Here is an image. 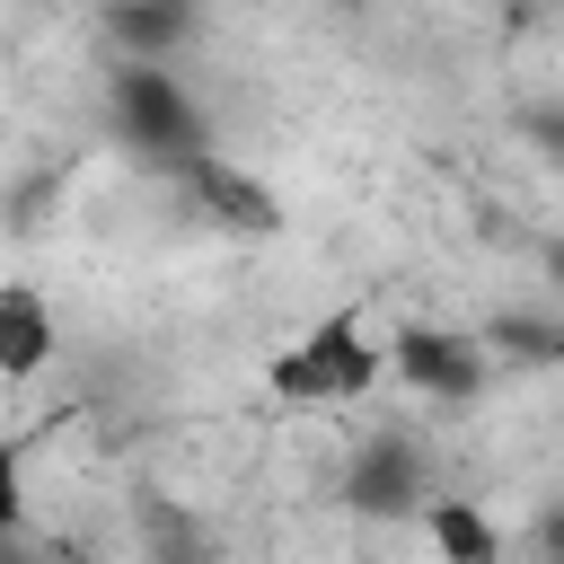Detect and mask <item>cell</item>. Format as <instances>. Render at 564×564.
I'll use <instances>...</instances> for the list:
<instances>
[{"mask_svg": "<svg viewBox=\"0 0 564 564\" xmlns=\"http://www.w3.org/2000/svg\"><path fill=\"white\" fill-rule=\"evenodd\" d=\"M379 379H388V344L361 326V308L317 317L300 344H282V352L264 361V388H273L282 405H352V397H370Z\"/></svg>", "mask_w": 564, "mask_h": 564, "instance_id": "1", "label": "cell"}, {"mask_svg": "<svg viewBox=\"0 0 564 564\" xmlns=\"http://www.w3.org/2000/svg\"><path fill=\"white\" fill-rule=\"evenodd\" d=\"M106 123H115V141H132V150H141L150 167H167V176L212 150L203 106H194V88H185L167 62H115V79H106Z\"/></svg>", "mask_w": 564, "mask_h": 564, "instance_id": "2", "label": "cell"}, {"mask_svg": "<svg viewBox=\"0 0 564 564\" xmlns=\"http://www.w3.org/2000/svg\"><path fill=\"white\" fill-rule=\"evenodd\" d=\"M388 370L423 405H467L494 379V352H485V335H458V326H397L388 335Z\"/></svg>", "mask_w": 564, "mask_h": 564, "instance_id": "3", "label": "cell"}, {"mask_svg": "<svg viewBox=\"0 0 564 564\" xmlns=\"http://www.w3.org/2000/svg\"><path fill=\"white\" fill-rule=\"evenodd\" d=\"M344 502L370 511V520H405V511H423V502H432V467H423V449H414L405 432L361 441V458L344 467Z\"/></svg>", "mask_w": 564, "mask_h": 564, "instance_id": "4", "label": "cell"}, {"mask_svg": "<svg viewBox=\"0 0 564 564\" xmlns=\"http://www.w3.org/2000/svg\"><path fill=\"white\" fill-rule=\"evenodd\" d=\"M176 185L203 203V220H220V229H238V238H273V229H282L273 185H264V176H247V167H238V159H220V150L185 159V167H176Z\"/></svg>", "mask_w": 564, "mask_h": 564, "instance_id": "5", "label": "cell"}, {"mask_svg": "<svg viewBox=\"0 0 564 564\" xmlns=\"http://www.w3.org/2000/svg\"><path fill=\"white\" fill-rule=\"evenodd\" d=\"M414 520H423V538H432L441 564H511V538H502V520L476 494H432Z\"/></svg>", "mask_w": 564, "mask_h": 564, "instance_id": "6", "label": "cell"}, {"mask_svg": "<svg viewBox=\"0 0 564 564\" xmlns=\"http://www.w3.org/2000/svg\"><path fill=\"white\" fill-rule=\"evenodd\" d=\"M53 352H62L53 300L26 282H0V379H35V370H53Z\"/></svg>", "mask_w": 564, "mask_h": 564, "instance_id": "7", "label": "cell"}, {"mask_svg": "<svg viewBox=\"0 0 564 564\" xmlns=\"http://www.w3.org/2000/svg\"><path fill=\"white\" fill-rule=\"evenodd\" d=\"M106 35L123 62H167L194 35V0H106Z\"/></svg>", "mask_w": 564, "mask_h": 564, "instance_id": "8", "label": "cell"}, {"mask_svg": "<svg viewBox=\"0 0 564 564\" xmlns=\"http://www.w3.org/2000/svg\"><path fill=\"white\" fill-rule=\"evenodd\" d=\"M485 352H511V361H555V352H564V326H546V317H494V326H485Z\"/></svg>", "mask_w": 564, "mask_h": 564, "instance_id": "9", "label": "cell"}, {"mask_svg": "<svg viewBox=\"0 0 564 564\" xmlns=\"http://www.w3.org/2000/svg\"><path fill=\"white\" fill-rule=\"evenodd\" d=\"M26 529V441H0V538Z\"/></svg>", "mask_w": 564, "mask_h": 564, "instance_id": "10", "label": "cell"}, {"mask_svg": "<svg viewBox=\"0 0 564 564\" xmlns=\"http://www.w3.org/2000/svg\"><path fill=\"white\" fill-rule=\"evenodd\" d=\"M538 546H546V555H538V564H564V502H555V511H546V520H538Z\"/></svg>", "mask_w": 564, "mask_h": 564, "instance_id": "11", "label": "cell"}, {"mask_svg": "<svg viewBox=\"0 0 564 564\" xmlns=\"http://www.w3.org/2000/svg\"><path fill=\"white\" fill-rule=\"evenodd\" d=\"M555 282H564V247H555Z\"/></svg>", "mask_w": 564, "mask_h": 564, "instance_id": "12", "label": "cell"}]
</instances>
